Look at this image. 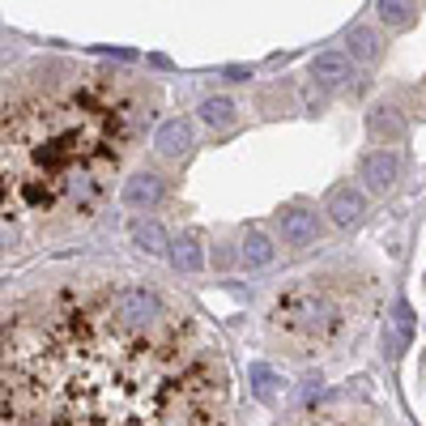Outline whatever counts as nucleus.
<instances>
[{
  "label": "nucleus",
  "mask_w": 426,
  "mask_h": 426,
  "mask_svg": "<svg viewBox=\"0 0 426 426\" xmlns=\"http://www.w3.org/2000/svg\"><path fill=\"white\" fill-rule=\"evenodd\" d=\"M311 77L324 81V85H341L346 77H354L350 55H341V51H324V55H316V60H311Z\"/></svg>",
  "instance_id": "nucleus-10"
},
{
  "label": "nucleus",
  "mask_w": 426,
  "mask_h": 426,
  "mask_svg": "<svg viewBox=\"0 0 426 426\" xmlns=\"http://www.w3.org/2000/svg\"><path fill=\"white\" fill-rule=\"evenodd\" d=\"M149 115V94L90 68L0 85V256L90 222Z\"/></svg>",
  "instance_id": "nucleus-2"
},
{
  "label": "nucleus",
  "mask_w": 426,
  "mask_h": 426,
  "mask_svg": "<svg viewBox=\"0 0 426 426\" xmlns=\"http://www.w3.org/2000/svg\"><path fill=\"white\" fill-rule=\"evenodd\" d=\"M397 175H401V158L393 154V149H376V154H367L363 158V179H367V188L371 192H393V183H397Z\"/></svg>",
  "instance_id": "nucleus-4"
},
{
  "label": "nucleus",
  "mask_w": 426,
  "mask_h": 426,
  "mask_svg": "<svg viewBox=\"0 0 426 426\" xmlns=\"http://www.w3.org/2000/svg\"><path fill=\"white\" fill-rule=\"evenodd\" d=\"M380 55V34L376 30H367V26H354L350 30V60H376Z\"/></svg>",
  "instance_id": "nucleus-14"
},
{
  "label": "nucleus",
  "mask_w": 426,
  "mask_h": 426,
  "mask_svg": "<svg viewBox=\"0 0 426 426\" xmlns=\"http://www.w3.org/2000/svg\"><path fill=\"white\" fill-rule=\"evenodd\" d=\"M277 226H282V239L290 247H303L320 235V222H316L311 209H286V213H277Z\"/></svg>",
  "instance_id": "nucleus-6"
},
{
  "label": "nucleus",
  "mask_w": 426,
  "mask_h": 426,
  "mask_svg": "<svg viewBox=\"0 0 426 426\" xmlns=\"http://www.w3.org/2000/svg\"><path fill=\"white\" fill-rule=\"evenodd\" d=\"M294 426H358V422H346L341 414H311V418H303Z\"/></svg>",
  "instance_id": "nucleus-19"
},
{
  "label": "nucleus",
  "mask_w": 426,
  "mask_h": 426,
  "mask_svg": "<svg viewBox=\"0 0 426 426\" xmlns=\"http://www.w3.org/2000/svg\"><path fill=\"white\" fill-rule=\"evenodd\" d=\"M324 213H329L337 226H350V222H358V218L367 213V196H363L358 188L341 183V188H333V192H329V201H324Z\"/></svg>",
  "instance_id": "nucleus-5"
},
{
  "label": "nucleus",
  "mask_w": 426,
  "mask_h": 426,
  "mask_svg": "<svg viewBox=\"0 0 426 426\" xmlns=\"http://www.w3.org/2000/svg\"><path fill=\"white\" fill-rule=\"evenodd\" d=\"M171 260H175L179 273H196V269L205 265V256H201V239H196V235H179V239L171 243Z\"/></svg>",
  "instance_id": "nucleus-12"
},
{
  "label": "nucleus",
  "mask_w": 426,
  "mask_h": 426,
  "mask_svg": "<svg viewBox=\"0 0 426 426\" xmlns=\"http://www.w3.org/2000/svg\"><path fill=\"white\" fill-rule=\"evenodd\" d=\"M154 149H158L162 158H183V154L192 149V124L166 119V124L158 128V137H154Z\"/></svg>",
  "instance_id": "nucleus-8"
},
{
  "label": "nucleus",
  "mask_w": 426,
  "mask_h": 426,
  "mask_svg": "<svg viewBox=\"0 0 426 426\" xmlns=\"http://www.w3.org/2000/svg\"><path fill=\"white\" fill-rule=\"evenodd\" d=\"M209 333L145 286H55L0 320V426H226Z\"/></svg>",
  "instance_id": "nucleus-1"
},
{
  "label": "nucleus",
  "mask_w": 426,
  "mask_h": 426,
  "mask_svg": "<svg viewBox=\"0 0 426 426\" xmlns=\"http://www.w3.org/2000/svg\"><path fill=\"white\" fill-rule=\"evenodd\" d=\"M247 380H252V393H256L260 401H277V384H282V380H277L269 367H252Z\"/></svg>",
  "instance_id": "nucleus-18"
},
{
  "label": "nucleus",
  "mask_w": 426,
  "mask_h": 426,
  "mask_svg": "<svg viewBox=\"0 0 426 426\" xmlns=\"http://www.w3.org/2000/svg\"><path fill=\"white\" fill-rule=\"evenodd\" d=\"M371 132H380V137L397 141V137H405V119H401L393 107H380V111H371Z\"/></svg>",
  "instance_id": "nucleus-16"
},
{
  "label": "nucleus",
  "mask_w": 426,
  "mask_h": 426,
  "mask_svg": "<svg viewBox=\"0 0 426 426\" xmlns=\"http://www.w3.org/2000/svg\"><path fill=\"white\" fill-rule=\"evenodd\" d=\"M273 256H277V252H273L269 235L252 226V230L243 235V265H247V269H265V265H273Z\"/></svg>",
  "instance_id": "nucleus-11"
},
{
  "label": "nucleus",
  "mask_w": 426,
  "mask_h": 426,
  "mask_svg": "<svg viewBox=\"0 0 426 426\" xmlns=\"http://www.w3.org/2000/svg\"><path fill=\"white\" fill-rule=\"evenodd\" d=\"M350 329V307L329 282H299L286 294H277L269 311V333L286 346L294 358H311L320 350H333Z\"/></svg>",
  "instance_id": "nucleus-3"
},
{
  "label": "nucleus",
  "mask_w": 426,
  "mask_h": 426,
  "mask_svg": "<svg viewBox=\"0 0 426 426\" xmlns=\"http://www.w3.org/2000/svg\"><path fill=\"white\" fill-rule=\"evenodd\" d=\"M380 9V17L388 21V26H410L414 17H418V4H410V0H384V4H376Z\"/></svg>",
  "instance_id": "nucleus-17"
},
{
  "label": "nucleus",
  "mask_w": 426,
  "mask_h": 426,
  "mask_svg": "<svg viewBox=\"0 0 426 426\" xmlns=\"http://www.w3.org/2000/svg\"><path fill=\"white\" fill-rule=\"evenodd\" d=\"M410 341H414V311H410V303H397V307H393V320H388V329H384V350H388V358H401V354L410 350Z\"/></svg>",
  "instance_id": "nucleus-7"
},
{
  "label": "nucleus",
  "mask_w": 426,
  "mask_h": 426,
  "mask_svg": "<svg viewBox=\"0 0 426 426\" xmlns=\"http://www.w3.org/2000/svg\"><path fill=\"white\" fill-rule=\"evenodd\" d=\"M132 243L141 252H149V256H162L171 247V239H166V230L158 222H132Z\"/></svg>",
  "instance_id": "nucleus-13"
},
{
  "label": "nucleus",
  "mask_w": 426,
  "mask_h": 426,
  "mask_svg": "<svg viewBox=\"0 0 426 426\" xmlns=\"http://www.w3.org/2000/svg\"><path fill=\"white\" fill-rule=\"evenodd\" d=\"M158 201H162V179H158V175L141 171V175H132V179L124 183V205H128V209H154Z\"/></svg>",
  "instance_id": "nucleus-9"
},
{
  "label": "nucleus",
  "mask_w": 426,
  "mask_h": 426,
  "mask_svg": "<svg viewBox=\"0 0 426 426\" xmlns=\"http://www.w3.org/2000/svg\"><path fill=\"white\" fill-rule=\"evenodd\" d=\"M201 119L209 128H230L235 124V102L230 98H205L201 102Z\"/></svg>",
  "instance_id": "nucleus-15"
}]
</instances>
